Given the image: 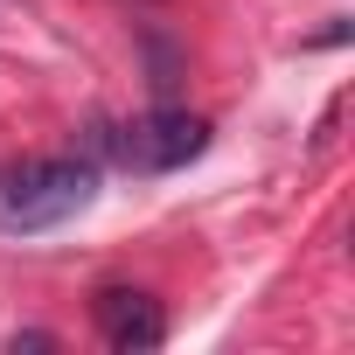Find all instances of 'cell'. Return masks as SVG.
<instances>
[{
    "label": "cell",
    "mask_w": 355,
    "mask_h": 355,
    "mask_svg": "<svg viewBox=\"0 0 355 355\" xmlns=\"http://www.w3.org/2000/svg\"><path fill=\"white\" fill-rule=\"evenodd\" d=\"M91 202H98V160L91 153H56V160H15V167H0V230H8V237L63 230Z\"/></svg>",
    "instance_id": "6da1fadb"
},
{
    "label": "cell",
    "mask_w": 355,
    "mask_h": 355,
    "mask_svg": "<svg viewBox=\"0 0 355 355\" xmlns=\"http://www.w3.org/2000/svg\"><path fill=\"white\" fill-rule=\"evenodd\" d=\"M202 146H209V125L196 112H167V105L132 119V125H91V160L112 153L132 174H174V167H189Z\"/></svg>",
    "instance_id": "7a4b0ae2"
},
{
    "label": "cell",
    "mask_w": 355,
    "mask_h": 355,
    "mask_svg": "<svg viewBox=\"0 0 355 355\" xmlns=\"http://www.w3.org/2000/svg\"><path fill=\"white\" fill-rule=\"evenodd\" d=\"M91 320H98V334H105L119 355H139V348H160V341H167V313H160V300L139 293V286H105V293L91 300Z\"/></svg>",
    "instance_id": "3957f363"
}]
</instances>
